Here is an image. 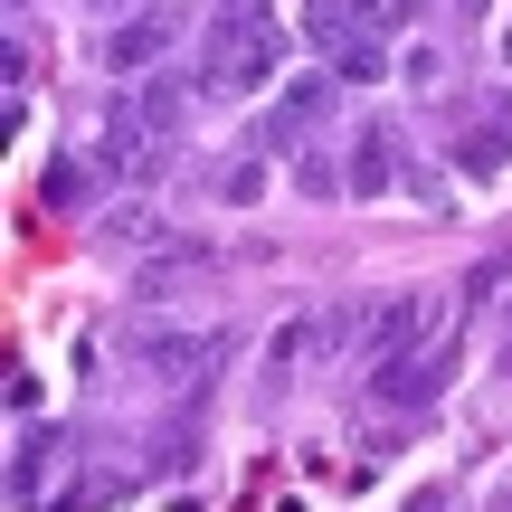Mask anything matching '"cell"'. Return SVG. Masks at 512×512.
Here are the masks:
<instances>
[{
  "label": "cell",
  "mask_w": 512,
  "mask_h": 512,
  "mask_svg": "<svg viewBox=\"0 0 512 512\" xmlns=\"http://www.w3.org/2000/svg\"><path fill=\"white\" fill-rule=\"evenodd\" d=\"M275 67H285V29H275L266 10H247V0H219L209 29H200V67L190 76H200L219 105H238V95L275 86Z\"/></svg>",
  "instance_id": "1"
},
{
  "label": "cell",
  "mask_w": 512,
  "mask_h": 512,
  "mask_svg": "<svg viewBox=\"0 0 512 512\" xmlns=\"http://www.w3.org/2000/svg\"><path fill=\"white\" fill-rule=\"evenodd\" d=\"M181 29H190L181 0H143V10H124L105 29V76H124V86H133V76H152L171 48H181Z\"/></svg>",
  "instance_id": "2"
},
{
  "label": "cell",
  "mask_w": 512,
  "mask_h": 512,
  "mask_svg": "<svg viewBox=\"0 0 512 512\" xmlns=\"http://www.w3.org/2000/svg\"><path fill=\"white\" fill-rule=\"evenodd\" d=\"M446 380H456V342L389 351V361H370V408H437Z\"/></svg>",
  "instance_id": "3"
},
{
  "label": "cell",
  "mask_w": 512,
  "mask_h": 512,
  "mask_svg": "<svg viewBox=\"0 0 512 512\" xmlns=\"http://www.w3.org/2000/svg\"><path fill=\"white\" fill-rule=\"evenodd\" d=\"M332 95H342V76H332V67H323V76H285L275 105H266V124H256V152H313Z\"/></svg>",
  "instance_id": "4"
},
{
  "label": "cell",
  "mask_w": 512,
  "mask_h": 512,
  "mask_svg": "<svg viewBox=\"0 0 512 512\" xmlns=\"http://www.w3.org/2000/svg\"><path fill=\"white\" fill-rule=\"evenodd\" d=\"M456 162H465V181H503V171H512V105H503V95L465 105V124H456Z\"/></svg>",
  "instance_id": "5"
},
{
  "label": "cell",
  "mask_w": 512,
  "mask_h": 512,
  "mask_svg": "<svg viewBox=\"0 0 512 512\" xmlns=\"http://www.w3.org/2000/svg\"><path fill=\"white\" fill-rule=\"evenodd\" d=\"M95 162L114 171V181H143V171H162V133L133 114V95H114L105 105V133H95Z\"/></svg>",
  "instance_id": "6"
},
{
  "label": "cell",
  "mask_w": 512,
  "mask_h": 512,
  "mask_svg": "<svg viewBox=\"0 0 512 512\" xmlns=\"http://www.w3.org/2000/svg\"><path fill=\"white\" fill-rule=\"evenodd\" d=\"M124 351H133V361L152 370V380H209L228 342H219V332H133Z\"/></svg>",
  "instance_id": "7"
},
{
  "label": "cell",
  "mask_w": 512,
  "mask_h": 512,
  "mask_svg": "<svg viewBox=\"0 0 512 512\" xmlns=\"http://www.w3.org/2000/svg\"><path fill=\"white\" fill-rule=\"evenodd\" d=\"M124 95H133V114H143L162 143H181V133H190V105H200L209 86H200V76H162V67H152L143 86H124Z\"/></svg>",
  "instance_id": "8"
},
{
  "label": "cell",
  "mask_w": 512,
  "mask_h": 512,
  "mask_svg": "<svg viewBox=\"0 0 512 512\" xmlns=\"http://www.w3.org/2000/svg\"><path fill=\"white\" fill-rule=\"evenodd\" d=\"M351 200H380V190H399L408 181V162H399V133H389V124H361V133H351Z\"/></svg>",
  "instance_id": "9"
},
{
  "label": "cell",
  "mask_w": 512,
  "mask_h": 512,
  "mask_svg": "<svg viewBox=\"0 0 512 512\" xmlns=\"http://www.w3.org/2000/svg\"><path fill=\"white\" fill-rule=\"evenodd\" d=\"M313 38H323L332 48V76H342V86H380L389 76V57H380V29H342V19H313Z\"/></svg>",
  "instance_id": "10"
},
{
  "label": "cell",
  "mask_w": 512,
  "mask_h": 512,
  "mask_svg": "<svg viewBox=\"0 0 512 512\" xmlns=\"http://www.w3.org/2000/svg\"><path fill=\"white\" fill-rule=\"evenodd\" d=\"M57 465H67V427H19V456H10V494L19 503H38V475H57Z\"/></svg>",
  "instance_id": "11"
},
{
  "label": "cell",
  "mask_w": 512,
  "mask_h": 512,
  "mask_svg": "<svg viewBox=\"0 0 512 512\" xmlns=\"http://www.w3.org/2000/svg\"><path fill=\"white\" fill-rule=\"evenodd\" d=\"M313 351H323V323H285L266 342V389H294V370H304Z\"/></svg>",
  "instance_id": "12"
},
{
  "label": "cell",
  "mask_w": 512,
  "mask_h": 512,
  "mask_svg": "<svg viewBox=\"0 0 512 512\" xmlns=\"http://www.w3.org/2000/svg\"><path fill=\"white\" fill-rule=\"evenodd\" d=\"M256 190H266V152H256V143H247V152H238V162H228V171H219V200H228V209H247V200H256Z\"/></svg>",
  "instance_id": "13"
},
{
  "label": "cell",
  "mask_w": 512,
  "mask_h": 512,
  "mask_svg": "<svg viewBox=\"0 0 512 512\" xmlns=\"http://www.w3.org/2000/svg\"><path fill=\"white\" fill-rule=\"evenodd\" d=\"M294 181H304L313 200H342V190H351V171L332 162V152H304V162H294Z\"/></svg>",
  "instance_id": "14"
},
{
  "label": "cell",
  "mask_w": 512,
  "mask_h": 512,
  "mask_svg": "<svg viewBox=\"0 0 512 512\" xmlns=\"http://www.w3.org/2000/svg\"><path fill=\"white\" fill-rule=\"evenodd\" d=\"M95 238H105V247H152V209H105Z\"/></svg>",
  "instance_id": "15"
},
{
  "label": "cell",
  "mask_w": 512,
  "mask_h": 512,
  "mask_svg": "<svg viewBox=\"0 0 512 512\" xmlns=\"http://www.w3.org/2000/svg\"><path fill=\"white\" fill-rule=\"evenodd\" d=\"M399 10H408V0H351V29H389Z\"/></svg>",
  "instance_id": "16"
},
{
  "label": "cell",
  "mask_w": 512,
  "mask_h": 512,
  "mask_svg": "<svg viewBox=\"0 0 512 512\" xmlns=\"http://www.w3.org/2000/svg\"><path fill=\"white\" fill-rule=\"evenodd\" d=\"M48 200H57V209H76V200H86V171L57 162V171H48Z\"/></svg>",
  "instance_id": "17"
},
{
  "label": "cell",
  "mask_w": 512,
  "mask_h": 512,
  "mask_svg": "<svg viewBox=\"0 0 512 512\" xmlns=\"http://www.w3.org/2000/svg\"><path fill=\"white\" fill-rule=\"evenodd\" d=\"M86 10H105V19H124V10H143V0H86Z\"/></svg>",
  "instance_id": "18"
},
{
  "label": "cell",
  "mask_w": 512,
  "mask_h": 512,
  "mask_svg": "<svg viewBox=\"0 0 512 512\" xmlns=\"http://www.w3.org/2000/svg\"><path fill=\"white\" fill-rule=\"evenodd\" d=\"M503 370H512V332H503Z\"/></svg>",
  "instance_id": "19"
},
{
  "label": "cell",
  "mask_w": 512,
  "mask_h": 512,
  "mask_svg": "<svg viewBox=\"0 0 512 512\" xmlns=\"http://www.w3.org/2000/svg\"><path fill=\"white\" fill-rule=\"evenodd\" d=\"M465 10H494V0H465Z\"/></svg>",
  "instance_id": "20"
},
{
  "label": "cell",
  "mask_w": 512,
  "mask_h": 512,
  "mask_svg": "<svg viewBox=\"0 0 512 512\" xmlns=\"http://www.w3.org/2000/svg\"><path fill=\"white\" fill-rule=\"evenodd\" d=\"M503 57H512V29H503Z\"/></svg>",
  "instance_id": "21"
},
{
  "label": "cell",
  "mask_w": 512,
  "mask_h": 512,
  "mask_svg": "<svg viewBox=\"0 0 512 512\" xmlns=\"http://www.w3.org/2000/svg\"><path fill=\"white\" fill-rule=\"evenodd\" d=\"M418 512H427V503H418Z\"/></svg>",
  "instance_id": "22"
}]
</instances>
